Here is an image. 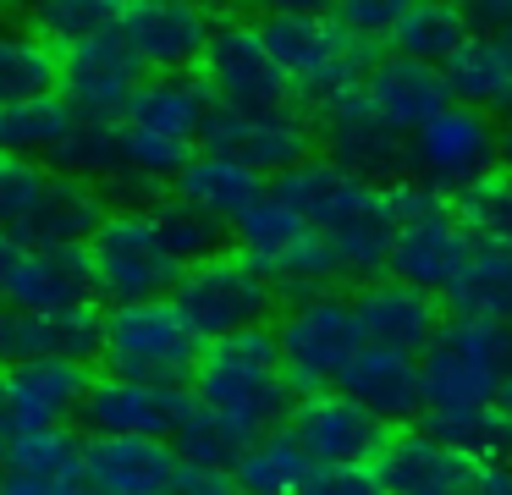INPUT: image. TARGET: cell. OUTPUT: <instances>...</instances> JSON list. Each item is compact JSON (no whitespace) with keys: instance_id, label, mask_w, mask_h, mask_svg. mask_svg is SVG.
<instances>
[{"instance_id":"29","label":"cell","mask_w":512,"mask_h":495,"mask_svg":"<svg viewBox=\"0 0 512 495\" xmlns=\"http://www.w3.org/2000/svg\"><path fill=\"white\" fill-rule=\"evenodd\" d=\"M265 193H270L265 176L243 171V165L226 160V154H204V149H199V154H193V160L177 171V193H171V198H182V204H193L199 215H210L215 226L232 231Z\"/></svg>"},{"instance_id":"15","label":"cell","mask_w":512,"mask_h":495,"mask_svg":"<svg viewBox=\"0 0 512 495\" xmlns=\"http://www.w3.org/2000/svg\"><path fill=\"white\" fill-rule=\"evenodd\" d=\"M0 308H23V314L94 308L89 248H23V242H12V253L0 264Z\"/></svg>"},{"instance_id":"43","label":"cell","mask_w":512,"mask_h":495,"mask_svg":"<svg viewBox=\"0 0 512 495\" xmlns=\"http://www.w3.org/2000/svg\"><path fill=\"white\" fill-rule=\"evenodd\" d=\"M402 6H408V0H353V6H331V17H336V28H347L358 44H369V50H375V44L391 39Z\"/></svg>"},{"instance_id":"46","label":"cell","mask_w":512,"mask_h":495,"mask_svg":"<svg viewBox=\"0 0 512 495\" xmlns=\"http://www.w3.org/2000/svg\"><path fill=\"white\" fill-rule=\"evenodd\" d=\"M463 495H512V462H479Z\"/></svg>"},{"instance_id":"12","label":"cell","mask_w":512,"mask_h":495,"mask_svg":"<svg viewBox=\"0 0 512 495\" xmlns=\"http://www.w3.org/2000/svg\"><path fill=\"white\" fill-rule=\"evenodd\" d=\"M496 143H501V127L485 116V110L446 105L441 116H430L408 138L413 182L435 187V193H463L468 182H479L485 171H496Z\"/></svg>"},{"instance_id":"37","label":"cell","mask_w":512,"mask_h":495,"mask_svg":"<svg viewBox=\"0 0 512 495\" xmlns=\"http://www.w3.org/2000/svg\"><path fill=\"white\" fill-rule=\"evenodd\" d=\"M50 171L72 176V182H89V187H105L111 176L127 171L122 127H111V121H72V132L61 138V149L50 154Z\"/></svg>"},{"instance_id":"16","label":"cell","mask_w":512,"mask_h":495,"mask_svg":"<svg viewBox=\"0 0 512 495\" xmlns=\"http://www.w3.org/2000/svg\"><path fill=\"white\" fill-rule=\"evenodd\" d=\"M281 435L303 451L309 468H358V462H375V451L386 446V424H375L364 407H353L336 391L298 396Z\"/></svg>"},{"instance_id":"6","label":"cell","mask_w":512,"mask_h":495,"mask_svg":"<svg viewBox=\"0 0 512 495\" xmlns=\"http://www.w3.org/2000/svg\"><path fill=\"white\" fill-rule=\"evenodd\" d=\"M512 363V325L496 319H468L452 314L441 319L430 352L419 358L424 380V413H446V407H490L507 380Z\"/></svg>"},{"instance_id":"44","label":"cell","mask_w":512,"mask_h":495,"mask_svg":"<svg viewBox=\"0 0 512 495\" xmlns=\"http://www.w3.org/2000/svg\"><path fill=\"white\" fill-rule=\"evenodd\" d=\"M298 495H386V490H380L375 468L358 462V468H309Z\"/></svg>"},{"instance_id":"1","label":"cell","mask_w":512,"mask_h":495,"mask_svg":"<svg viewBox=\"0 0 512 495\" xmlns=\"http://www.w3.org/2000/svg\"><path fill=\"white\" fill-rule=\"evenodd\" d=\"M193 396H199L210 413H221L226 424L243 440H265L281 435L298 407L287 374H281L276 358V336L265 330H243V336L210 341L199 358V374H193Z\"/></svg>"},{"instance_id":"35","label":"cell","mask_w":512,"mask_h":495,"mask_svg":"<svg viewBox=\"0 0 512 495\" xmlns=\"http://www.w3.org/2000/svg\"><path fill=\"white\" fill-rule=\"evenodd\" d=\"M386 44H391V55H402V61H419V66L446 72V61L468 44V22H463L457 6H402V17H397V28H391Z\"/></svg>"},{"instance_id":"7","label":"cell","mask_w":512,"mask_h":495,"mask_svg":"<svg viewBox=\"0 0 512 495\" xmlns=\"http://www.w3.org/2000/svg\"><path fill=\"white\" fill-rule=\"evenodd\" d=\"M89 270H94V297L111 308L127 303H166L182 281V264L166 253L149 209H111L100 231L89 237Z\"/></svg>"},{"instance_id":"3","label":"cell","mask_w":512,"mask_h":495,"mask_svg":"<svg viewBox=\"0 0 512 495\" xmlns=\"http://www.w3.org/2000/svg\"><path fill=\"white\" fill-rule=\"evenodd\" d=\"M111 204L100 187L56 176L50 165L6 160L0 171V237L23 242V248H89Z\"/></svg>"},{"instance_id":"33","label":"cell","mask_w":512,"mask_h":495,"mask_svg":"<svg viewBox=\"0 0 512 495\" xmlns=\"http://www.w3.org/2000/svg\"><path fill=\"white\" fill-rule=\"evenodd\" d=\"M424 435L452 446L457 457L479 462H512V418L501 413L496 402L490 407H446V413H424Z\"/></svg>"},{"instance_id":"24","label":"cell","mask_w":512,"mask_h":495,"mask_svg":"<svg viewBox=\"0 0 512 495\" xmlns=\"http://www.w3.org/2000/svg\"><path fill=\"white\" fill-rule=\"evenodd\" d=\"M182 391H149V385L116 380V374H94L83 391V429L94 440H166L171 418H177Z\"/></svg>"},{"instance_id":"27","label":"cell","mask_w":512,"mask_h":495,"mask_svg":"<svg viewBox=\"0 0 512 495\" xmlns=\"http://www.w3.org/2000/svg\"><path fill=\"white\" fill-rule=\"evenodd\" d=\"M34 358H67L83 363L100 358V314H23V308H0V369L6 363H34Z\"/></svg>"},{"instance_id":"45","label":"cell","mask_w":512,"mask_h":495,"mask_svg":"<svg viewBox=\"0 0 512 495\" xmlns=\"http://www.w3.org/2000/svg\"><path fill=\"white\" fill-rule=\"evenodd\" d=\"M0 495H83L78 479H23V473H0Z\"/></svg>"},{"instance_id":"48","label":"cell","mask_w":512,"mask_h":495,"mask_svg":"<svg viewBox=\"0 0 512 495\" xmlns=\"http://www.w3.org/2000/svg\"><path fill=\"white\" fill-rule=\"evenodd\" d=\"M496 407L512 418V363H507V380H501V391H496Z\"/></svg>"},{"instance_id":"19","label":"cell","mask_w":512,"mask_h":495,"mask_svg":"<svg viewBox=\"0 0 512 495\" xmlns=\"http://www.w3.org/2000/svg\"><path fill=\"white\" fill-rule=\"evenodd\" d=\"M94 374L67 358H34V363H6L0 369V440L17 429H56L78 418L83 391Z\"/></svg>"},{"instance_id":"14","label":"cell","mask_w":512,"mask_h":495,"mask_svg":"<svg viewBox=\"0 0 512 495\" xmlns=\"http://www.w3.org/2000/svg\"><path fill=\"white\" fill-rule=\"evenodd\" d=\"M116 39L133 55L138 72L149 77H171V72H193L204 61V44L215 33V17L199 6H171V0H138V6L116 11Z\"/></svg>"},{"instance_id":"40","label":"cell","mask_w":512,"mask_h":495,"mask_svg":"<svg viewBox=\"0 0 512 495\" xmlns=\"http://www.w3.org/2000/svg\"><path fill=\"white\" fill-rule=\"evenodd\" d=\"M155 231H160V242H166V253L182 264V270H193V264H204V259H215V253H226V226H215L210 215H199L193 204H182V198H160L155 209Z\"/></svg>"},{"instance_id":"49","label":"cell","mask_w":512,"mask_h":495,"mask_svg":"<svg viewBox=\"0 0 512 495\" xmlns=\"http://www.w3.org/2000/svg\"><path fill=\"white\" fill-rule=\"evenodd\" d=\"M0 473H6V440H0Z\"/></svg>"},{"instance_id":"23","label":"cell","mask_w":512,"mask_h":495,"mask_svg":"<svg viewBox=\"0 0 512 495\" xmlns=\"http://www.w3.org/2000/svg\"><path fill=\"white\" fill-rule=\"evenodd\" d=\"M369 468L386 495H463L474 479V462L430 440L424 429H386V446L375 451Z\"/></svg>"},{"instance_id":"21","label":"cell","mask_w":512,"mask_h":495,"mask_svg":"<svg viewBox=\"0 0 512 495\" xmlns=\"http://www.w3.org/2000/svg\"><path fill=\"white\" fill-rule=\"evenodd\" d=\"M353 325H358V341L375 352H397V358H424L441 330V303L402 281H369L358 286L353 297Z\"/></svg>"},{"instance_id":"41","label":"cell","mask_w":512,"mask_h":495,"mask_svg":"<svg viewBox=\"0 0 512 495\" xmlns=\"http://www.w3.org/2000/svg\"><path fill=\"white\" fill-rule=\"evenodd\" d=\"M452 198H457L452 215L468 226V237L512 248V171H485L479 182H468Z\"/></svg>"},{"instance_id":"17","label":"cell","mask_w":512,"mask_h":495,"mask_svg":"<svg viewBox=\"0 0 512 495\" xmlns=\"http://www.w3.org/2000/svg\"><path fill=\"white\" fill-rule=\"evenodd\" d=\"M138 83H144V72H138L133 55L122 50V39H116V33H100V39H89V44L61 55L56 94L67 99V110L78 121H111V127H122L133 99H138Z\"/></svg>"},{"instance_id":"11","label":"cell","mask_w":512,"mask_h":495,"mask_svg":"<svg viewBox=\"0 0 512 495\" xmlns=\"http://www.w3.org/2000/svg\"><path fill=\"white\" fill-rule=\"evenodd\" d=\"M199 83L210 88V99L221 110H276L292 105L287 77L276 72L265 39H259L254 17H215V33L204 44Z\"/></svg>"},{"instance_id":"13","label":"cell","mask_w":512,"mask_h":495,"mask_svg":"<svg viewBox=\"0 0 512 495\" xmlns=\"http://www.w3.org/2000/svg\"><path fill=\"white\" fill-rule=\"evenodd\" d=\"M314 138L325 143V160H331L336 171L358 176V182H369V187H397V182H408V171H413L408 138H402L391 121H380L364 94H347V99H336V105H325L320 121H314Z\"/></svg>"},{"instance_id":"47","label":"cell","mask_w":512,"mask_h":495,"mask_svg":"<svg viewBox=\"0 0 512 495\" xmlns=\"http://www.w3.org/2000/svg\"><path fill=\"white\" fill-rule=\"evenodd\" d=\"M463 22H468V33H512V0H496V6H468Z\"/></svg>"},{"instance_id":"10","label":"cell","mask_w":512,"mask_h":495,"mask_svg":"<svg viewBox=\"0 0 512 495\" xmlns=\"http://www.w3.org/2000/svg\"><path fill=\"white\" fill-rule=\"evenodd\" d=\"M199 149L226 154L243 171L276 182L281 171H292V165H303L314 154V121L298 105H276V110H221L215 105L210 121H204Z\"/></svg>"},{"instance_id":"2","label":"cell","mask_w":512,"mask_h":495,"mask_svg":"<svg viewBox=\"0 0 512 495\" xmlns=\"http://www.w3.org/2000/svg\"><path fill=\"white\" fill-rule=\"evenodd\" d=\"M254 22L276 72L287 77V94L309 99L314 110L358 94L364 72L375 66L369 44H358L347 28H336L331 6H276Z\"/></svg>"},{"instance_id":"39","label":"cell","mask_w":512,"mask_h":495,"mask_svg":"<svg viewBox=\"0 0 512 495\" xmlns=\"http://www.w3.org/2000/svg\"><path fill=\"white\" fill-rule=\"evenodd\" d=\"M83 446H89V440L72 424L17 429V435H6V473H23V479H78Z\"/></svg>"},{"instance_id":"31","label":"cell","mask_w":512,"mask_h":495,"mask_svg":"<svg viewBox=\"0 0 512 495\" xmlns=\"http://www.w3.org/2000/svg\"><path fill=\"white\" fill-rule=\"evenodd\" d=\"M72 110L61 94L45 99H17L0 105V154L6 160H28V165H50V154L61 149V138L72 132Z\"/></svg>"},{"instance_id":"5","label":"cell","mask_w":512,"mask_h":495,"mask_svg":"<svg viewBox=\"0 0 512 495\" xmlns=\"http://www.w3.org/2000/svg\"><path fill=\"white\" fill-rule=\"evenodd\" d=\"M204 341L182 325L171 303H127L100 319V363L116 380L149 391H182L199 374Z\"/></svg>"},{"instance_id":"22","label":"cell","mask_w":512,"mask_h":495,"mask_svg":"<svg viewBox=\"0 0 512 495\" xmlns=\"http://www.w3.org/2000/svg\"><path fill=\"white\" fill-rule=\"evenodd\" d=\"M182 462L166 440H89L83 446V495H177Z\"/></svg>"},{"instance_id":"8","label":"cell","mask_w":512,"mask_h":495,"mask_svg":"<svg viewBox=\"0 0 512 495\" xmlns=\"http://www.w3.org/2000/svg\"><path fill=\"white\" fill-rule=\"evenodd\" d=\"M182 314V325L210 347V341L243 336V330H265L270 308H276V286L243 259V253H215V259L182 270L177 292L166 297Z\"/></svg>"},{"instance_id":"30","label":"cell","mask_w":512,"mask_h":495,"mask_svg":"<svg viewBox=\"0 0 512 495\" xmlns=\"http://www.w3.org/2000/svg\"><path fill=\"white\" fill-rule=\"evenodd\" d=\"M166 446L177 451V462H182V468H193V473H232L248 440L237 435L221 413H210V407H204L193 391H182Z\"/></svg>"},{"instance_id":"28","label":"cell","mask_w":512,"mask_h":495,"mask_svg":"<svg viewBox=\"0 0 512 495\" xmlns=\"http://www.w3.org/2000/svg\"><path fill=\"white\" fill-rule=\"evenodd\" d=\"M446 88L457 105L512 121V33H468V44L446 61Z\"/></svg>"},{"instance_id":"9","label":"cell","mask_w":512,"mask_h":495,"mask_svg":"<svg viewBox=\"0 0 512 495\" xmlns=\"http://www.w3.org/2000/svg\"><path fill=\"white\" fill-rule=\"evenodd\" d=\"M270 336H276V358H281V374H287L292 396L336 391L342 369L364 347L358 325H353V303L342 292H320V297H303V303H287V314H281V325Z\"/></svg>"},{"instance_id":"38","label":"cell","mask_w":512,"mask_h":495,"mask_svg":"<svg viewBox=\"0 0 512 495\" xmlns=\"http://www.w3.org/2000/svg\"><path fill=\"white\" fill-rule=\"evenodd\" d=\"M226 479H232L237 495H298L303 479H309V462L287 435H265V440H248Z\"/></svg>"},{"instance_id":"34","label":"cell","mask_w":512,"mask_h":495,"mask_svg":"<svg viewBox=\"0 0 512 495\" xmlns=\"http://www.w3.org/2000/svg\"><path fill=\"white\" fill-rule=\"evenodd\" d=\"M56 83H61V55L34 28L0 22V105L45 99V94H56Z\"/></svg>"},{"instance_id":"20","label":"cell","mask_w":512,"mask_h":495,"mask_svg":"<svg viewBox=\"0 0 512 495\" xmlns=\"http://www.w3.org/2000/svg\"><path fill=\"white\" fill-rule=\"evenodd\" d=\"M270 198L287 204L309 231L331 237V231L353 226L358 215H375V209L386 204V187H369V182H358V176L336 171L325 154H309L303 165H292V171H281L276 182H270Z\"/></svg>"},{"instance_id":"36","label":"cell","mask_w":512,"mask_h":495,"mask_svg":"<svg viewBox=\"0 0 512 495\" xmlns=\"http://www.w3.org/2000/svg\"><path fill=\"white\" fill-rule=\"evenodd\" d=\"M446 303H452V314L512 325V248L474 242V259H468L463 281L452 286V297H446Z\"/></svg>"},{"instance_id":"32","label":"cell","mask_w":512,"mask_h":495,"mask_svg":"<svg viewBox=\"0 0 512 495\" xmlns=\"http://www.w3.org/2000/svg\"><path fill=\"white\" fill-rule=\"evenodd\" d=\"M232 237H237V248H232V253H243V259L254 264V270L265 275V281H276L281 264H287L292 253H298L303 242L314 237V231L303 226V220L292 215L287 204H276V198L265 193V198H259V204L232 226Z\"/></svg>"},{"instance_id":"42","label":"cell","mask_w":512,"mask_h":495,"mask_svg":"<svg viewBox=\"0 0 512 495\" xmlns=\"http://www.w3.org/2000/svg\"><path fill=\"white\" fill-rule=\"evenodd\" d=\"M116 11L111 0H56V6H39L34 17H28V28L39 33V39L50 44V50H78V44L100 39V33L116 28Z\"/></svg>"},{"instance_id":"26","label":"cell","mask_w":512,"mask_h":495,"mask_svg":"<svg viewBox=\"0 0 512 495\" xmlns=\"http://www.w3.org/2000/svg\"><path fill=\"white\" fill-rule=\"evenodd\" d=\"M336 396H347L353 407H364L375 424H408L424 413V380L419 358H397V352L358 347L353 363L336 380Z\"/></svg>"},{"instance_id":"50","label":"cell","mask_w":512,"mask_h":495,"mask_svg":"<svg viewBox=\"0 0 512 495\" xmlns=\"http://www.w3.org/2000/svg\"><path fill=\"white\" fill-rule=\"evenodd\" d=\"M0 171H6V154H0Z\"/></svg>"},{"instance_id":"18","label":"cell","mask_w":512,"mask_h":495,"mask_svg":"<svg viewBox=\"0 0 512 495\" xmlns=\"http://www.w3.org/2000/svg\"><path fill=\"white\" fill-rule=\"evenodd\" d=\"M468 259H474V237L468 226L452 215V204L435 209V215L402 220L397 237H391V281L413 286L424 297H452V286L463 281Z\"/></svg>"},{"instance_id":"4","label":"cell","mask_w":512,"mask_h":495,"mask_svg":"<svg viewBox=\"0 0 512 495\" xmlns=\"http://www.w3.org/2000/svg\"><path fill=\"white\" fill-rule=\"evenodd\" d=\"M215 99L199 83V72H171V77H144L138 99L122 121L127 138V165L144 171L149 182H177V171L199 154L204 121Z\"/></svg>"},{"instance_id":"25","label":"cell","mask_w":512,"mask_h":495,"mask_svg":"<svg viewBox=\"0 0 512 495\" xmlns=\"http://www.w3.org/2000/svg\"><path fill=\"white\" fill-rule=\"evenodd\" d=\"M358 94H364L369 110H375L380 121H391L402 138H413L430 116H441L446 105H457L452 88H446V72L419 66V61H402V55H380V61L364 72Z\"/></svg>"}]
</instances>
